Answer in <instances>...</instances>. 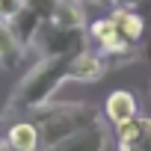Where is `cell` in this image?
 Segmentation results:
<instances>
[{"label": "cell", "instance_id": "obj_1", "mask_svg": "<svg viewBox=\"0 0 151 151\" xmlns=\"http://www.w3.org/2000/svg\"><path fill=\"white\" fill-rule=\"evenodd\" d=\"M68 80V59L59 56H42L18 83L12 95V110H42L50 104V98L59 92V86Z\"/></svg>", "mask_w": 151, "mask_h": 151}, {"label": "cell", "instance_id": "obj_2", "mask_svg": "<svg viewBox=\"0 0 151 151\" xmlns=\"http://www.w3.org/2000/svg\"><path fill=\"white\" fill-rule=\"evenodd\" d=\"M39 133H42V145L50 151L59 142H65L71 133H77L83 127L101 124V113L92 104L74 101V104H53V107H42L39 116Z\"/></svg>", "mask_w": 151, "mask_h": 151}, {"label": "cell", "instance_id": "obj_3", "mask_svg": "<svg viewBox=\"0 0 151 151\" xmlns=\"http://www.w3.org/2000/svg\"><path fill=\"white\" fill-rule=\"evenodd\" d=\"M33 47H39L42 56L71 59L74 53L89 47V36H86V30H62V27H53L50 21H45L39 27V36H36Z\"/></svg>", "mask_w": 151, "mask_h": 151}, {"label": "cell", "instance_id": "obj_4", "mask_svg": "<svg viewBox=\"0 0 151 151\" xmlns=\"http://www.w3.org/2000/svg\"><path fill=\"white\" fill-rule=\"evenodd\" d=\"M119 151H151V119L136 116L124 124H116Z\"/></svg>", "mask_w": 151, "mask_h": 151}, {"label": "cell", "instance_id": "obj_5", "mask_svg": "<svg viewBox=\"0 0 151 151\" xmlns=\"http://www.w3.org/2000/svg\"><path fill=\"white\" fill-rule=\"evenodd\" d=\"M107 71V59L95 50H80L68 59V80L74 83H98Z\"/></svg>", "mask_w": 151, "mask_h": 151}, {"label": "cell", "instance_id": "obj_6", "mask_svg": "<svg viewBox=\"0 0 151 151\" xmlns=\"http://www.w3.org/2000/svg\"><path fill=\"white\" fill-rule=\"evenodd\" d=\"M110 21L116 24V30H119L133 47L145 42V18H142L139 9H119V6H113V9H110Z\"/></svg>", "mask_w": 151, "mask_h": 151}, {"label": "cell", "instance_id": "obj_7", "mask_svg": "<svg viewBox=\"0 0 151 151\" xmlns=\"http://www.w3.org/2000/svg\"><path fill=\"white\" fill-rule=\"evenodd\" d=\"M104 116L113 122V124H124L130 119L139 116V104H136V95L127 92V89H116L107 95L104 101Z\"/></svg>", "mask_w": 151, "mask_h": 151}, {"label": "cell", "instance_id": "obj_8", "mask_svg": "<svg viewBox=\"0 0 151 151\" xmlns=\"http://www.w3.org/2000/svg\"><path fill=\"white\" fill-rule=\"evenodd\" d=\"M104 148H107V130L101 124H92V127L71 133L65 142H59L50 151H104Z\"/></svg>", "mask_w": 151, "mask_h": 151}, {"label": "cell", "instance_id": "obj_9", "mask_svg": "<svg viewBox=\"0 0 151 151\" xmlns=\"http://www.w3.org/2000/svg\"><path fill=\"white\" fill-rule=\"evenodd\" d=\"M50 24L53 27H62V30H86V6L83 0H59L53 15H50Z\"/></svg>", "mask_w": 151, "mask_h": 151}, {"label": "cell", "instance_id": "obj_10", "mask_svg": "<svg viewBox=\"0 0 151 151\" xmlns=\"http://www.w3.org/2000/svg\"><path fill=\"white\" fill-rule=\"evenodd\" d=\"M6 142H9L15 151H42V133H39V124H36V122H27V119L9 124Z\"/></svg>", "mask_w": 151, "mask_h": 151}, {"label": "cell", "instance_id": "obj_11", "mask_svg": "<svg viewBox=\"0 0 151 151\" xmlns=\"http://www.w3.org/2000/svg\"><path fill=\"white\" fill-rule=\"evenodd\" d=\"M24 62V47L9 30V21H0V68L6 71H21Z\"/></svg>", "mask_w": 151, "mask_h": 151}, {"label": "cell", "instance_id": "obj_12", "mask_svg": "<svg viewBox=\"0 0 151 151\" xmlns=\"http://www.w3.org/2000/svg\"><path fill=\"white\" fill-rule=\"evenodd\" d=\"M42 24H45V21H42L39 15H33L30 9H21V12L9 21V30H12V36L18 39V45L27 50V47H33V42H36Z\"/></svg>", "mask_w": 151, "mask_h": 151}, {"label": "cell", "instance_id": "obj_13", "mask_svg": "<svg viewBox=\"0 0 151 151\" xmlns=\"http://www.w3.org/2000/svg\"><path fill=\"white\" fill-rule=\"evenodd\" d=\"M110 33H116V24L110 21V15H107V18H98V21H92V24H86V36H89V42H95V45H101Z\"/></svg>", "mask_w": 151, "mask_h": 151}, {"label": "cell", "instance_id": "obj_14", "mask_svg": "<svg viewBox=\"0 0 151 151\" xmlns=\"http://www.w3.org/2000/svg\"><path fill=\"white\" fill-rule=\"evenodd\" d=\"M59 0H24V9H30L33 15H39L42 21H50L53 9H56Z\"/></svg>", "mask_w": 151, "mask_h": 151}, {"label": "cell", "instance_id": "obj_15", "mask_svg": "<svg viewBox=\"0 0 151 151\" xmlns=\"http://www.w3.org/2000/svg\"><path fill=\"white\" fill-rule=\"evenodd\" d=\"M24 9V0H0V21H12Z\"/></svg>", "mask_w": 151, "mask_h": 151}, {"label": "cell", "instance_id": "obj_16", "mask_svg": "<svg viewBox=\"0 0 151 151\" xmlns=\"http://www.w3.org/2000/svg\"><path fill=\"white\" fill-rule=\"evenodd\" d=\"M145 0H110V6H119V9H139Z\"/></svg>", "mask_w": 151, "mask_h": 151}, {"label": "cell", "instance_id": "obj_17", "mask_svg": "<svg viewBox=\"0 0 151 151\" xmlns=\"http://www.w3.org/2000/svg\"><path fill=\"white\" fill-rule=\"evenodd\" d=\"M83 3H92V6H110V0H83Z\"/></svg>", "mask_w": 151, "mask_h": 151}, {"label": "cell", "instance_id": "obj_18", "mask_svg": "<svg viewBox=\"0 0 151 151\" xmlns=\"http://www.w3.org/2000/svg\"><path fill=\"white\" fill-rule=\"evenodd\" d=\"M0 151H15V148H12V145H9L6 139H0Z\"/></svg>", "mask_w": 151, "mask_h": 151}]
</instances>
